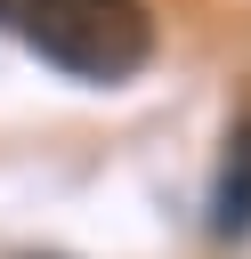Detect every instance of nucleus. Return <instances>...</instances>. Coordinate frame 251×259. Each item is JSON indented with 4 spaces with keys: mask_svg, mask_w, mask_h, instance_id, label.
Here are the masks:
<instances>
[{
    "mask_svg": "<svg viewBox=\"0 0 251 259\" xmlns=\"http://www.w3.org/2000/svg\"><path fill=\"white\" fill-rule=\"evenodd\" d=\"M16 32H24V49L40 65H57V73H73L89 89H113V81L146 73V57H154L146 0H40Z\"/></svg>",
    "mask_w": 251,
    "mask_h": 259,
    "instance_id": "f257e3e1",
    "label": "nucleus"
},
{
    "mask_svg": "<svg viewBox=\"0 0 251 259\" xmlns=\"http://www.w3.org/2000/svg\"><path fill=\"white\" fill-rule=\"evenodd\" d=\"M211 243H251V113H235L211 170Z\"/></svg>",
    "mask_w": 251,
    "mask_h": 259,
    "instance_id": "f03ea898",
    "label": "nucleus"
},
{
    "mask_svg": "<svg viewBox=\"0 0 251 259\" xmlns=\"http://www.w3.org/2000/svg\"><path fill=\"white\" fill-rule=\"evenodd\" d=\"M32 8H40V0H0V32H16V24L32 16Z\"/></svg>",
    "mask_w": 251,
    "mask_h": 259,
    "instance_id": "7ed1b4c3",
    "label": "nucleus"
}]
</instances>
